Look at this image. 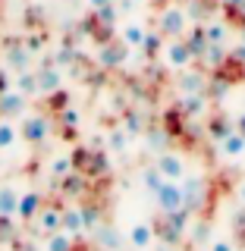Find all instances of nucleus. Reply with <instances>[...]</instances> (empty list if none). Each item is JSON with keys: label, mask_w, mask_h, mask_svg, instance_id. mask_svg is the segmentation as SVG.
Wrapping results in <instances>:
<instances>
[{"label": "nucleus", "mask_w": 245, "mask_h": 251, "mask_svg": "<svg viewBox=\"0 0 245 251\" xmlns=\"http://www.w3.org/2000/svg\"><path fill=\"white\" fill-rule=\"evenodd\" d=\"M129 245L136 248V251H151L154 248V226L151 223H132Z\"/></svg>", "instance_id": "12"}, {"label": "nucleus", "mask_w": 245, "mask_h": 251, "mask_svg": "<svg viewBox=\"0 0 245 251\" xmlns=\"http://www.w3.org/2000/svg\"><path fill=\"white\" fill-rule=\"evenodd\" d=\"M16 204H19V188L13 182H0V220L16 217Z\"/></svg>", "instance_id": "15"}, {"label": "nucleus", "mask_w": 245, "mask_h": 251, "mask_svg": "<svg viewBox=\"0 0 245 251\" xmlns=\"http://www.w3.org/2000/svg\"><path fill=\"white\" fill-rule=\"evenodd\" d=\"M183 38H186L189 50H192L195 57H201V53L208 50V35H204V25H198V28H189Z\"/></svg>", "instance_id": "22"}, {"label": "nucleus", "mask_w": 245, "mask_h": 251, "mask_svg": "<svg viewBox=\"0 0 245 251\" xmlns=\"http://www.w3.org/2000/svg\"><path fill=\"white\" fill-rule=\"evenodd\" d=\"M157 207H161V214H176V210H186V198H183V185L167 179L161 188H157Z\"/></svg>", "instance_id": "5"}, {"label": "nucleus", "mask_w": 245, "mask_h": 251, "mask_svg": "<svg viewBox=\"0 0 245 251\" xmlns=\"http://www.w3.org/2000/svg\"><path fill=\"white\" fill-rule=\"evenodd\" d=\"M236 132H239V135L245 138V113H239V116H236Z\"/></svg>", "instance_id": "35"}, {"label": "nucleus", "mask_w": 245, "mask_h": 251, "mask_svg": "<svg viewBox=\"0 0 245 251\" xmlns=\"http://www.w3.org/2000/svg\"><path fill=\"white\" fill-rule=\"evenodd\" d=\"M211 100L208 94H183V113L189 116V120H198V116L208 113Z\"/></svg>", "instance_id": "17"}, {"label": "nucleus", "mask_w": 245, "mask_h": 251, "mask_svg": "<svg viewBox=\"0 0 245 251\" xmlns=\"http://www.w3.org/2000/svg\"><path fill=\"white\" fill-rule=\"evenodd\" d=\"M63 232H69V235H82L85 232L82 204H69V207H63Z\"/></svg>", "instance_id": "14"}, {"label": "nucleus", "mask_w": 245, "mask_h": 251, "mask_svg": "<svg viewBox=\"0 0 245 251\" xmlns=\"http://www.w3.org/2000/svg\"><path fill=\"white\" fill-rule=\"evenodd\" d=\"M183 198H186V210H198L204 204V179L201 176H183Z\"/></svg>", "instance_id": "8"}, {"label": "nucleus", "mask_w": 245, "mask_h": 251, "mask_svg": "<svg viewBox=\"0 0 245 251\" xmlns=\"http://www.w3.org/2000/svg\"><path fill=\"white\" fill-rule=\"evenodd\" d=\"M145 35H148V28L141 25V22H126V25L120 28V41L126 47H132V50H141V44H145Z\"/></svg>", "instance_id": "16"}, {"label": "nucleus", "mask_w": 245, "mask_h": 251, "mask_svg": "<svg viewBox=\"0 0 245 251\" xmlns=\"http://www.w3.org/2000/svg\"><path fill=\"white\" fill-rule=\"evenodd\" d=\"M6 63H10L13 69H19V73H26V69H28V63H31V53L26 50V47H13V50H10V57H6Z\"/></svg>", "instance_id": "26"}, {"label": "nucleus", "mask_w": 245, "mask_h": 251, "mask_svg": "<svg viewBox=\"0 0 245 251\" xmlns=\"http://www.w3.org/2000/svg\"><path fill=\"white\" fill-rule=\"evenodd\" d=\"M16 141H19V126L13 120H0V151H10Z\"/></svg>", "instance_id": "23"}, {"label": "nucleus", "mask_w": 245, "mask_h": 251, "mask_svg": "<svg viewBox=\"0 0 245 251\" xmlns=\"http://www.w3.org/2000/svg\"><path fill=\"white\" fill-rule=\"evenodd\" d=\"M230 132H236V123H230L226 116H217V120L211 123V135H214V141H223Z\"/></svg>", "instance_id": "29"}, {"label": "nucleus", "mask_w": 245, "mask_h": 251, "mask_svg": "<svg viewBox=\"0 0 245 251\" xmlns=\"http://www.w3.org/2000/svg\"><path fill=\"white\" fill-rule=\"evenodd\" d=\"M63 88V75L57 69H41L38 73V94H57Z\"/></svg>", "instance_id": "20"}, {"label": "nucleus", "mask_w": 245, "mask_h": 251, "mask_svg": "<svg viewBox=\"0 0 245 251\" xmlns=\"http://www.w3.org/2000/svg\"><path fill=\"white\" fill-rule=\"evenodd\" d=\"M47 170H51L54 179H63L66 173H73V157L63 154V157H57V160H51V167H47Z\"/></svg>", "instance_id": "31"}, {"label": "nucleus", "mask_w": 245, "mask_h": 251, "mask_svg": "<svg viewBox=\"0 0 245 251\" xmlns=\"http://www.w3.org/2000/svg\"><path fill=\"white\" fill-rule=\"evenodd\" d=\"M157 170H161L163 179H173V182H179V179L186 176V157L179 151H161L157 154Z\"/></svg>", "instance_id": "6"}, {"label": "nucleus", "mask_w": 245, "mask_h": 251, "mask_svg": "<svg viewBox=\"0 0 245 251\" xmlns=\"http://www.w3.org/2000/svg\"><path fill=\"white\" fill-rule=\"evenodd\" d=\"M110 3H113V0H88L91 10H101V6H110Z\"/></svg>", "instance_id": "36"}, {"label": "nucleus", "mask_w": 245, "mask_h": 251, "mask_svg": "<svg viewBox=\"0 0 245 251\" xmlns=\"http://www.w3.org/2000/svg\"><path fill=\"white\" fill-rule=\"evenodd\" d=\"M47 135H51V123H47V116H41V113L22 116V126H19V138L22 141H28V145H41V141H47Z\"/></svg>", "instance_id": "4"}, {"label": "nucleus", "mask_w": 245, "mask_h": 251, "mask_svg": "<svg viewBox=\"0 0 245 251\" xmlns=\"http://www.w3.org/2000/svg\"><path fill=\"white\" fill-rule=\"evenodd\" d=\"M107 145H110V151H113V154L126 151V148H129V132H126L123 126H120V129H113V132L107 135Z\"/></svg>", "instance_id": "27"}, {"label": "nucleus", "mask_w": 245, "mask_h": 251, "mask_svg": "<svg viewBox=\"0 0 245 251\" xmlns=\"http://www.w3.org/2000/svg\"><path fill=\"white\" fill-rule=\"evenodd\" d=\"M44 207V198H41V192H22L19 195V204H16V217L22 220V223H31V220L38 217V210Z\"/></svg>", "instance_id": "9"}, {"label": "nucleus", "mask_w": 245, "mask_h": 251, "mask_svg": "<svg viewBox=\"0 0 245 251\" xmlns=\"http://www.w3.org/2000/svg\"><path fill=\"white\" fill-rule=\"evenodd\" d=\"M16 91H22L26 98L38 94V75L35 73H19V75H16Z\"/></svg>", "instance_id": "25"}, {"label": "nucleus", "mask_w": 245, "mask_h": 251, "mask_svg": "<svg viewBox=\"0 0 245 251\" xmlns=\"http://www.w3.org/2000/svg\"><path fill=\"white\" fill-rule=\"evenodd\" d=\"M208 251H236V242H233V239H223V235H217V239L211 242Z\"/></svg>", "instance_id": "34"}, {"label": "nucleus", "mask_w": 245, "mask_h": 251, "mask_svg": "<svg viewBox=\"0 0 245 251\" xmlns=\"http://www.w3.org/2000/svg\"><path fill=\"white\" fill-rule=\"evenodd\" d=\"M26 94L16 91V88H6L0 94V116L3 120H13V116H22V110H26Z\"/></svg>", "instance_id": "11"}, {"label": "nucleus", "mask_w": 245, "mask_h": 251, "mask_svg": "<svg viewBox=\"0 0 245 251\" xmlns=\"http://www.w3.org/2000/svg\"><path fill=\"white\" fill-rule=\"evenodd\" d=\"M239 201L245 204V179H242V182H239Z\"/></svg>", "instance_id": "37"}, {"label": "nucleus", "mask_w": 245, "mask_h": 251, "mask_svg": "<svg viewBox=\"0 0 245 251\" xmlns=\"http://www.w3.org/2000/svg\"><path fill=\"white\" fill-rule=\"evenodd\" d=\"M161 57H163V63H167L170 69H189V66H192V60H195V53L189 50L186 38H167V41H163Z\"/></svg>", "instance_id": "3"}, {"label": "nucleus", "mask_w": 245, "mask_h": 251, "mask_svg": "<svg viewBox=\"0 0 245 251\" xmlns=\"http://www.w3.org/2000/svg\"><path fill=\"white\" fill-rule=\"evenodd\" d=\"M60 192L63 195H73V198H79V195H82L85 192V176H82V173H66V176H63L60 179Z\"/></svg>", "instance_id": "21"}, {"label": "nucleus", "mask_w": 245, "mask_h": 251, "mask_svg": "<svg viewBox=\"0 0 245 251\" xmlns=\"http://www.w3.org/2000/svg\"><path fill=\"white\" fill-rule=\"evenodd\" d=\"M60 120H63V126H66V129H76V126H79V110H76V107H63Z\"/></svg>", "instance_id": "33"}, {"label": "nucleus", "mask_w": 245, "mask_h": 251, "mask_svg": "<svg viewBox=\"0 0 245 251\" xmlns=\"http://www.w3.org/2000/svg\"><path fill=\"white\" fill-rule=\"evenodd\" d=\"M98 245H104V248H110V251L120 245V235H116L113 226H98Z\"/></svg>", "instance_id": "32"}, {"label": "nucleus", "mask_w": 245, "mask_h": 251, "mask_svg": "<svg viewBox=\"0 0 245 251\" xmlns=\"http://www.w3.org/2000/svg\"><path fill=\"white\" fill-rule=\"evenodd\" d=\"M204 85H208V75L204 73L183 69V78H179V91L183 94H204Z\"/></svg>", "instance_id": "18"}, {"label": "nucleus", "mask_w": 245, "mask_h": 251, "mask_svg": "<svg viewBox=\"0 0 245 251\" xmlns=\"http://www.w3.org/2000/svg\"><path fill=\"white\" fill-rule=\"evenodd\" d=\"M69 157H73V170L82 173L85 179H94V176H104L107 173V157L91 151V148H76Z\"/></svg>", "instance_id": "2"}, {"label": "nucleus", "mask_w": 245, "mask_h": 251, "mask_svg": "<svg viewBox=\"0 0 245 251\" xmlns=\"http://www.w3.org/2000/svg\"><path fill=\"white\" fill-rule=\"evenodd\" d=\"M31 223H35V229L41 232V235L57 232V229H63V207H57V204H44Z\"/></svg>", "instance_id": "7"}, {"label": "nucleus", "mask_w": 245, "mask_h": 251, "mask_svg": "<svg viewBox=\"0 0 245 251\" xmlns=\"http://www.w3.org/2000/svg\"><path fill=\"white\" fill-rule=\"evenodd\" d=\"M44 251H76V235H69L63 229L44 235Z\"/></svg>", "instance_id": "19"}, {"label": "nucleus", "mask_w": 245, "mask_h": 251, "mask_svg": "<svg viewBox=\"0 0 245 251\" xmlns=\"http://www.w3.org/2000/svg\"><path fill=\"white\" fill-rule=\"evenodd\" d=\"M204 35H208V44H226L230 25L226 22H211V25H204Z\"/></svg>", "instance_id": "24"}, {"label": "nucleus", "mask_w": 245, "mask_h": 251, "mask_svg": "<svg viewBox=\"0 0 245 251\" xmlns=\"http://www.w3.org/2000/svg\"><path fill=\"white\" fill-rule=\"evenodd\" d=\"M157 31H161L163 38H183L189 31V10L186 6H163L161 16H157Z\"/></svg>", "instance_id": "1"}, {"label": "nucleus", "mask_w": 245, "mask_h": 251, "mask_svg": "<svg viewBox=\"0 0 245 251\" xmlns=\"http://www.w3.org/2000/svg\"><path fill=\"white\" fill-rule=\"evenodd\" d=\"M163 41H167V38H163L161 31H148V35H145V44H141V50H145L148 57H154V53L163 50Z\"/></svg>", "instance_id": "30"}, {"label": "nucleus", "mask_w": 245, "mask_h": 251, "mask_svg": "<svg viewBox=\"0 0 245 251\" xmlns=\"http://www.w3.org/2000/svg\"><path fill=\"white\" fill-rule=\"evenodd\" d=\"M217 154H220V160H239L245 154V138L239 132H230L223 141H217Z\"/></svg>", "instance_id": "13"}, {"label": "nucleus", "mask_w": 245, "mask_h": 251, "mask_svg": "<svg viewBox=\"0 0 245 251\" xmlns=\"http://www.w3.org/2000/svg\"><path fill=\"white\" fill-rule=\"evenodd\" d=\"M129 50L132 47H126L120 38L116 41H110V44H104L101 47V53H98V60H101V66H107V69H116V66H123L126 63V57H129Z\"/></svg>", "instance_id": "10"}, {"label": "nucleus", "mask_w": 245, "mask_h": 251, "mask_svg": "<svg viewBox=\"0 0 245 251\" xmlns=\"http://www.w3.org/2000/svg\"><path fill=\"white\" fill-rule=\"evenodd\" d=\"M163 182H167V179L161 176V170H157V167H151V170H145V173H141V185H145L151 195H157V188H161Z\"/></svg>", "instance_id": "28"}]
</instances>
